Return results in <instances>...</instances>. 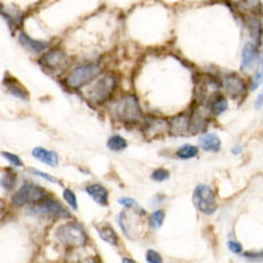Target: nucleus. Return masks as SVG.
I'll return each instance as SVG.
<instances>
[{"label":"nucleus","instance_id":"obj_9","mask_svg":"<svg viewBox=\"0 0 263 263\" xmlns=\"http://www.w3.org/2000/svg\"><path fill=\"white\" fill-rule=\"evenodd\" d=\"M147 216L146 210L143 209L141 205L133 209H124L121 210L119 216H117L116 221L120 226L121 232L127 238L132 240L135 238L139 230V225L142 221V217Z\"/></svg>","mask_w":263,"mask_h":263},{"label":"nucleus","instance_id":"obj_12","mask_svg":"<svg viewBox=\"0 0 263 263\" xmlns=\"http://www.w3.org/2000/svg\"><path fill=\"white\" fill-rule=\"evenodd\" d=\"M141 132H142L143 137L149 141L161 138L163 135L169 134V119L151 116V115L145 116L141 124Z\"/></svg>","mask_w":263,"mask_h":263},{"label":"nucleus","instance_id":"obj_36","mask_svg":"<svg viewBox=\"0 0 263 263\" xmlns=\"http://www.w3.org/2000/svg\"><path fill=\"white\" fill-rule=\"evenodd\" d=\"M166 199H167L166 195H163V194H157V195L153 196V199L150 200L151 207H159V205H163Z\"/></svg>","mask_w":263,"mask_h":263},{"label":"nucleus","instance_id":"obj_35","mask_svg":"<svg viewBox=\"0 0 263 263\" xmlns=\"http://www.w3.org/2000/svg\"><path fill=\"white\" fill-rule=\"evenodd\" d=\"M226 246H228V249H229L230 252L233 253V254H242V253H244V248H242V245H241L237 240H232V238H229Z\"/></svg>","mask_w":263,"mask_h":263},{"label":"nucleus","instance_id":"obj_26","mask_svg":"<svg viewBox=\"0 0 263 263\" xmlns=\"http://www.w3.org/2000/svg\"><path fill=\"white\" fill-rule=\"evenodd\" d=\"M166 218V212L161 208H157L151 212L150 214H147V225L153 230L161 229L163 222Z\"/></svg>","mask_w":263,"mask_h":263},{"label":"nucleus","instance_id":"obj_33","mask_svg":"<svg viewBox=\"0 0 263 263\" xmlns=\"http://www.w3.org/2000/svg\"><path fill=\"white\" fill-rule=\"evenodd\" d=\"M244 258L252 262H262L263 261V250H249L244 253Z\"/></svg>","mask_w":263,"mask_h":263},{"label":"nucleus","instance_id":"obj_17","mask_svg":"<svg viewBox=\"0 0 263 263\" xmlns=\"http://www.w3.org/2000/svg\"><path fill=\"white\" fill-rule=\"evenodd\" d=\"M197 146L205 153H218L221 150L222 142L218 134L213 132H205L197 137Z\"/></svg>","mask_w":263,"mask_h":263},{"label":"nucleus","instance_id":"obj_2","mask_svg":"<svg viewBox=\"0 0 263 263\" xmlns=\"http://www.w3.org/2000/svg\"><path fill=\"white\" fill-rule=\"evenodd\" d=\"M120 75L116 71H103L80 92L88 103L96 107H103L116 98L120 88Z\"/></svg>","mask_w":263,"mask_h":263},{"label":"nucleus","instance_id":"obj_11","mask_svg":"<svg viewBox=\"0 0 263 263\" xmlns=\"http://www.w3.org/2000/svg\"><path fill=\"white\" fill-rule=\"evenodd\" d=\"M213 117L210 115L207 103H195L192 111H190V134H201L207 132L209 121Z\"/></svg>","mask_w":263,"mask_h":263},{"label":"nucleus","instance_id":"obj_41","mask_svg":"<svg viewBox=\"0 0 263 263\" xmlns=\"http://www.w3.org/2000/svg\"><path fill=\"white\" fill-rule=\"evenodd\" d=\"M181 263H183V262H181Z\"/></svg>","mask_w":263,"mask_h":263},{"label":"nucleus","instance_id":"obj_1","mask_svg":"<svg viewBox=\"0 0 263 263\" xmlns=\"http://www.w3.org/2000/svg\"><path fill=\"white\" fill-rule=\"evenodd\" d=\"M107 111L113 121L125 127L142 124L145 119L142 104L134 92H123L107 104Z\"/></svg>","mask_w":263,"mask_h":263},{"label":"nucleus","instance_id":"obj_25","mask_svg":"<svg viewBox=\"0 0 263 263\" xmlns=\"http://www.w3.org/2000/svg\"><path fill=\"white\" fill-rule=\"evenodd\" d=\"M263 83V50L260 53V58L256 65V71L249 82V90L256 91Z\"/></svg>","mask_w":263,"mask_h":263},{"label":"nucleus","instance_id":"obj_19","mask_svg":"<svg viewBox=\"0 0 263 263\" xmlns=\"http://www.w3.org/2000/svg\"><path fill=\"white\" fill-rule=\"evenodd\" d=\"M3 86L5 87L8 94L12 95L13 98L20 99V100H23V102H28V100H29V92L26 91V88L21 83L17 82V79L4 76Z\"/></svg>","mask_w":263,"mask_h":263},{"label":"nucleus","instance_id":"obj_40","mask_svg":"<svg viewBox=\"0 0 263 263\" xmlns=\"http://www.w3.org/2000/svg\"><path fill=\"white\" fill-rule=\"evenodd\" d=\"M0 13H3V5L0 4Z\"/></svg>","mask_w":263,"mask_h":263},{"label":"nucleus","instance_id":"obj_18","mask_svg":"<svg viewBox=\"0 0 263 263\" xmlns=\"http://www.w3.org/2000/svg\"><path fill=\"white\" fill-rule=\"evenodd\" d=\"M32 157L37 161L42 162L44 165L49 166V167H57L60 165V155L58 153L46 147L37 146L32 150Z\"/></svg>","mask_w":263,"mask_h":263},{"label":"nucleus","instance_id":"obj_24","mask_svg":"<svg viewBox=\"0 0 263 263\" xmlns=\"http://www.w3.org/2000/svg\"><path fill=\"white\" fill-rule=\"evenodd\" d=\"M128 147V141L121 134L109 135L107 139V149L113 153H121Z\"/></svg>","mask_w":263,"mask_h":263},{"label":"nucleus","instance_id":"obj_20","mask_svg":"<svg viewBox=\"0 0 263 263\" xmlns=\"http://www.w3.org/2000/svg\"><path fill=\"white\" fill-rule=\"evenodd\" d=\"M95 229L98 232L100 240H103L108 245L113 246V248H119L120 237L116 233V230L113 229L112 225H109V224H99V225L95 226Z\"/></svg>","mask_w":263,"mask_h":263},{"label":"nucleus","instance_id":"obj_21","mask_svg":"<svg viewBox=\"0 0 263 263\" xmlns=\"http://www.w3.org/2000/svg\"><path fill=\"white\" fill-rule=\"evenodd\" d=\"M248 30L252 41L256 42L257 45L261 46L262 42V36H263V26L261 17L258 15H250L248 17Z\"/></svg>","mask_w":263,"mask_h":263},{"label":"nucleus","instance_id":"obj_32","mask_svg":"<svg viewBox=\"0 0 263 263\" xmlns=\"http://www.w3.org/2000/svg\"><path fill=\"white\" fill-rule=\"evenodd\" d=\"M117 203L120 204L124 209H133V208L139 207L138 201L133 199V197H131V196H121V197L117 199Z\"/></svg>","mask_w":263,"mask_h":263},{"label":"nucleus","instance_id":"obj_7","mask_svg":"<svg viewBox=\"0 0 263 263\" xmlns=\"http://www.w3.org/2000/svg\"><path fill=\"white\" fill-rule=\"evenodd\" d=\"M50 194L46 188H44L40 184L34 183V182L26 181L12 195L11 203L15 207L24 208L28 207V205H32V204L40 203L41 200H44Z\"/></svg>","mask_w":263,"mask_h":263},{"label":"nucleus","instance_id":"obj_13","mask_svg":"<svg viewBox=\"0 0 263 263\" xmlns=\"http://www.w3.org/2000/svg\"><path fill=\"white\" fill-rule=\"evenodd\" d=\"M17 40H19L20 45L23 46L26 52L32 53L34 56H42L44 53L48 52L52 48V42L50 41L32 38L24 30H20L19 34H17Z\"/></svg>","mask_w":263,"mask_h":263},{"label":"nucleus","instance_id":"obj_15","mask_svg":"<svg viewBox=\"0 0 263 263\" xmlns=\"http://www.w3.org/2000/svg\"><path fill=\"white\" fill-rule=\"evenodd\" d=\"M169 134L175 137L190 134V111H182L169 119Z\"/></svg>","mask_w":263,"mask_h":263},{"label":"nucleus","instance_id":"obj_16","mask_svg":"<svg viewBox=\"0 0 263 263\" xmlns=\"http://www.w3.org/2000/svg\"><path fill=\"white\" fill-rule=\"evenodd\" d=\"M84 192L100 207L109 205V190L102 183H88L84 186Z\"/></svg>","mask_w":263,"mask_h":263},{"label":"nucleus","instance_id":"obj_4","mask_svg":"<svg viewBox=\"0 0 263 263\" xmlns=\"http://www.w3.org/2000/svg\"><path fill=\"white\" fill-rule=\"evenodd\" d=\"M56 237L64 248L70 250L86 248L90 244V237L87 230L76 220H66L60 224L56 230Z\"/></svg>","mask_w":263,"mask_h":263},{"label":"nucleus","instance_id":"obj_29","mask_svg":"<svg viewBox=\"0 0 263 263\" xmlns=\"http://www.w3.org/2000/svg\"><path fill=\"white\" fill-rule=\"evenodd\" d=\"M171 177V174L167 169L165 167H158V169L153 170L150 174V179L153 182H157V183H163V182H167Z\"/></svg>","mask_w":263,"mask_h":263},{"label":"nucleus","instance_id":"obj_27","mask_svg":"<svg viewBox=\"0 0 263 263\" xmlns=\"http://www.w3.org/2000/svg\"><path fill=\"white\" fill-rule=\"evenodd\" d=\"M0 184L7 192L12 191L16 187V184H17V175L11 170H5L3 177L0 178Z\"/></svg>","mask_w":263,"mask_h":263},{"label":"nucleus","instance_id":"obj_14","mask_svg":"<svg viewBox=\"0 0 263 263\" xmlns=\"http://www.w3.org/2000/svg\"><path fill=\"white\" fill-rule=\"evenodd\" d=\"M258 58H260V46L253 41L246 42L241 52V71H250L258 62Z\"/></svg>","mask_w":263,"mask_h":263},{"label":"nucleus","instance_id":"obj_10","mask_svg":"<svg viewBox=\"0 0 263 263\" xmlns=\"http://www.w3.org/2000/svg\"><path fill=\"white\" fill-rule=\"evenodd\" d=\"M220 86H221V94L232 100L244 99L249 90V83L240 74L234 71L226 72L225 75H222L220 78Z\"/></svg>","mask_w":263,"mask_h":263},{"label":"nucleus","instance_id":"obj_37","mask_svg":"<svg viewBox=\"0 0 263 263\" xmlns=\"http://www.w3.org/2000/svg\"><path fill=\"white\" fill-rule=\"evenodd\" d=\"M254 108H256L257 111H261V109L263 108V88L261 90V92L258 94V96H257L256 103H254Z\"/></svg>","mask_w":263,"mask_h":263},{"label":"nucleus","instance_id":"obj_22","mask_svg":"<svg viewBox=\"0 0 263 263\" xmlns=\"http://www.w3.org/2000/svg\"><path fill=\"white\" fill-rule=\"evenodd\" d=\"M208 107H209L210 115L214 119V117L221 116V115H224L228 111V108H229V100H228L225 95L218 94L213 99H210V102L208 103Z\"/></svg>","mask_w":263,"mask_h":263},{"label":"nucleus","instance_id":"obj_28","mask_svg":"<svg viewBox=\"0 0 263 263\" xmlns=\"http://www.w3.org/2000/svg\"><path fill=\"white\" fill-rule=\"evenodd\" d=\"M62 199H64L65 204L67 205L72 212H76L79 209L78 207V197H76V194L72 191L71 188H64V192H62Z\"/></svg>","mask_w":263,"mask_h":263},{"label":"nucleus","instance_id":"obj_23","mask_svg":"<svg viewBox=\"0 0 263 263\" xmlns=\"http://www.w3.org/2000/svg\"><path fill=\"white\" fill-rule=\"evenodd\" d=\"M200 154V149L197 145H192V143H183L175 150V157L182 161H190L194 159Z\"/></svg>","mask_w":263,"mask_h":263},{"label":"nucleus","instance_id":"obj_8","mask_svg":"<svg viewBox=\"0 0 263 263\" xmlns=\"http://www.w3.org/2000/svg\"><path fill=\"white\" fill-rule=\"evenodd\" d=\"M192 204L204 216H212L218 209L217 195L209 184L199 183L192 192Z\"/></svg>","mask_w":263,"mask_h":263},{"label":"nucleus","instance_id":"obj_34","mask_svg":"<svg viewBox=\"0 0 263 263\" xmlns=\"http://www.w3.org/2000/svg\"><path fill=\"white\" fill-rule=\"evenodd\" d=\"M145 260L147 263H163V258L157 250L154 249H149L145 254Z\"/></svg>","mask_w":263,"mask_h":263},{"label":"nucleus","instance_id":"obj_3","mask_svg":"<svg viewBox=\"0 0 263 263\" xmlns=\"http://www.w3.org/2000/svg\"><path fill=\"white\" fill-rule=\"evenodd\" d=\"M104 66L100 61H88L71 67L64 76V84L70 91L80 92L88 84L94 82L102 72Z\"/></svg>","mask_w":263,"mask_h":263},{"label":"nucleus","instance_id":"obj_5","mask_svg":"<svg viewBox=\"0 0 263 263\" xmlns=\"http://www.w3.org/2000/svg\"><path fill=\"white\" fill-rule=\"evenodd\" d=\"M25 213L48 220H70L72 217L71 209L53 195H49L40 203L25 207Z\"/></svg>","mask_w":263,"mask_h":263},{"label":"nucleus","instance_id":"obj_39","mask_svg":"<svg viewBox=\"0 0 263 263\" xmlns=\"http://www.w3.org/2000/svg\"><path fill=\"white\" fill-rule=\"evenodd\" d=\"M121 263H138V262H135L133 258H129V257H123V258H121Z\"/></svg>","mask_w":263,"mask_h":263},{"label":"nucleus","instance_id":"obj_38","mask_svg":"<svg viewBox=\"0 0 263 263\" xmlns=\"http://www.w3.org/2000/svg\"><path fill=\"white\" fill-rule=\"evenodd\" d=\"M242 151H244V147L241 146V145H234V146L232 147V154L233 155L241 154Z\"/></svg>","mask_w":263,"mask_h":263},{"label":"nucleus","instance_id":"obj_30","mask_svg":"<svg viewBox=\"0 0 263 263\" xmlns=\"http://www.w3.org/2000/svg\"><path fill=\"white\" fill-rule=\"evenodd\" d=\"M28 171H29L32 175H34V177H37V178H41V179H44V181L48 182V183L60 184L58 178H56L54 175H52V174H49V173H45V171H42V170L36 169V167H29Z\"/></svg>","mask_w":263,"mask_h":263},{"label":"nucleus","instance_id":"obj_31","mask_svg":"<svg viewBox=\"0 0 263 263\" xmlns=\"http://www.w3.org/2000/svg\"><path fill=\"white\" fill-rule=\"evenodd\" d=\"M0 155L4 158V159H7L12 166H16V167H24V162L23 159L19 157L15 153H9V151H1Z\"/></svg>","mask_w":263,"mask_h":263},{"label":"nucleus","instance_id":"obj_6","mask_svg":"<svg viewBox=\"0 0 263 263\" xmlns=\"http://www.w3.org/2000/svg\"><path fill=\"white\" fill-rule=\"evenodd\" d=\"M70 64H71L70 56L64 48L60 46L50 48L38 58V65L41 66L42 70L58 78L66 75V72L70 68Z\"/></svg>","mask_w":263,"mask_h":263}]
</instances>
